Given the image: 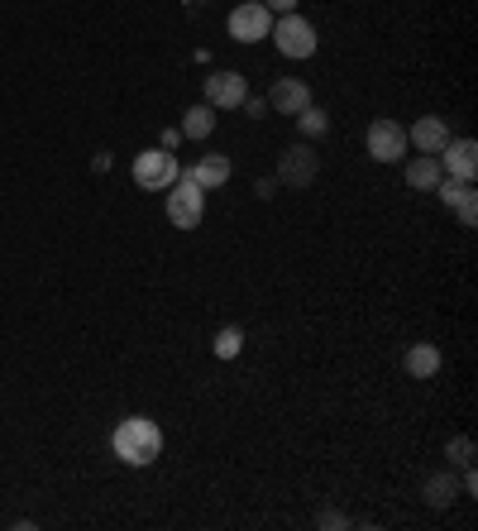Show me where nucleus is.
<instances>
[{
  "label": "nucleus",
  "instance_id": "nucleus-1",
  "mask_svg": "<svg viewBox=\"0 0 478 531\" xmlns=\"http://www.w3.org/2000/svg\"><path fill=\"white\" fill-rule=\"evenodd\" d=\"M110 455L130 469H149L163 455V431L153 417H125L110 431Z\"/></svg>",
  "mask_w": 478,
  "mask_h": 531
},
{
  "label": "nucleus",
  "instance_id": "nucleus-2",
  "mask_svg": "<svg viewBox=\"0 0 478 531\" xmlns=\"http://www.w3.org/2000/svg\"><path fill=\"white\" fill-rule=\"evenodd\" d=\"M134 182L144 187V192H168L177 177H182V163H177V154H168L163 144L158 149H144V154H134Z\"/></svg>",
  "mask_w": 478,
  "mask_h": 531
},
{
  "label": "nucleus",
  "instance_id": "nucleus-3",
  "mask_svg": "<svg viewBox=\"0 0 478 531\" xmlns=\"http://www.w3.org/2000/svg\"><path fill=\"white\" fill-rule=\"evenodd\" d=\"M268 39L278 44V53H283V58H311V53H316V44H321V39H316V24L302 20L297 10H292V15H278V20H273V29H268Z\"/></svg>",
  "mask_w": 478,
  "mask_h": 531
},
{
  "label": "nucleus",
  "instance_id": "nucleus-4",
  "mask_svg": "<svg viewBox=\"0 0 478 531\" xmlns=\"http://www.w3.org/2000/svg\"><path fill=\"white\" fill-rule=\"evenodd\" d=\"M201 216H206V192L192 182V173H182L173 187H168V221H173L177 230H196Z\"/></svg>",
  "mask_w": 478,
  "mask_h": 531
},
{
  "label": "nucleus",
  "instance_id": "nucleus-5",
  "mask_svg": "<svg viewBox=\"0 0 478 531\" xmlns=\"http://www.w3.org/2000/svg\"><path fill=\"white\" fill-rule=\"evenodd\" d=\"M268 29H273V10L263 0H244L230 10V39L235 44H259V39H268Z\"/></svg>",
  "mask_w": 478,
  "mask_h": 531
},
{
  "label": "nucleus",
  "instance_id": "nucleus-6",
  "mask_svg": "<svg viewBox=\"0 0 478 531\" xmlns=\"http://www.w3.org/2000/svg\"><path fill=\"white\" fill-rule=\"evenodd\" d=\"M364 144H369V154L373 163H402L407 158V130L397 125V120H373L369 134H364Z\"/></svg>",
  "mask_w": 478,
  "mask_h": 531
},
{
  "label": "nucleus",
  "instance_id": "nucleus-7",
  "mask_svg": "<svg viewBox=\"0 0 478 531\" xmlns=\"http://www.w3.org/2000/svg\"><path fill=\"white\" fill-rule=\"evenodd\" d=\"M249 96V82L239 77V72H211L206 77V106H216V111H239V101Z\"/></svg>",
  "mask_w": 478,
  "mask_h": 531
},
{
  "label": "nucleus",
  "instance_id": "nucleus-8",
  "mask_svg": "<svg viewBox=\"0 0 478 531\" xmlns=\"http://www.w3.org/2000/svg\"><path fill=\"white\" fill-rule=\"evenodd\" d=\"M316 168H321V163H316V154H311L306 144H292V149L278 158V182L302 192V187H311V182H316Z\"/></svg>",
  "mask_w": 478,
  "mask_h": 531
},
{
  "label": "nucleus",
  "instance_id": "nucleus-9",
  "mask_svg": "<svg viewBox=\"0 0 478 531\" xmlns=\"http://www.w3.org/2000/svg\"><path fill=\"white\" fill-rule=\"evenodd\" d=\"M440 168H445V177H464V182H474L478 144H474V139H450V144L440 149Z\"/></svg>",
  "mask_w": 478,
  "mask_h": 531
},
{
  "label": "nucleus",
  "instance_id": "nucleus-10",
  "mask_svg": "<svg viewBox=\"0 0 478 531\" xmlns=\"http://www.w3.org/2000/svg\"><path fill=\"white\" fill-rule=\"evenodd\" d=\"M268 106H273L278 115H302L306 106H311V87L297 82V77H278L273 91H268Z\"/></svg>",
  "mask_w": 478,
  "mask_h": 531
},
{
  "label": "nucleus",
  "instance_id": "nucleus-11",
  "mask_svg": "<svg viewBox=\"0 0 478 531\" xmlns=\"http://www.w3.org/2000/svg\"><path fill=\"white\" fill-rule=\"evenodd\" d=\"M407 144H416L421 154H440V149L450 144V125H445L440 115H421L412 130H407Z\"/></svg>",
  "mask_w": 478,
  "mask_h": 531
},
{
  "label": "nucleus",
  "instance_id": "nucleus-12",
  "mask_svg": "<svg viewBox=\"0 0 478 531\" xmlns=\"http://www.w3.org/2000/svg\"><path fill=\"white\" fill-rule=\"evenodd\" d=\"M187 173H192V182L201 187V192H220V187L230 182V173H235V163H230L225 154H206L196 168H187Z\"/></svg>",
  "mask_w": 478,
  "mask_h": 531
},
{
  "label": "nucleus",
  "instance_id": "nucleus-13",
  "mask_svg": "<svg viewBox=\"0 0 478 531\" xmlns=\"http://www.w3.org/2000/svg\"><path fill=\"white\" fill-rule=\"evenodd\" d=\"M440 177H445L440 154H416L412 163H407V187H412V192H435V187H440Z\"/></svg>",
  "mask_w": 478,
  "mask_h": 531
},
{
  "label": "nucleus",
  "instance_id": "nucleus-14",
  "mask_svg": "<svg viewBox=\"0 0 478 531\" xmlns=\"http://www.w3.org/2000/svg\"><path fill=\"white\" fill-rule=\"evenodd\" d=\"M402 364H407V374H412V378H435V374H440V350L421 340V345H412V350H407V359H402Z\"/></svg>",
  "mask_w": 478,
  "mask_h": 531
},
{
  "label": "nucleus",
  "instance_id": "nucleus-15",
  "mask_svg": "<svg viewBox=\"0 0 478 531\" xmlns=\"http://www.w3.org/2000/svg\"><path fill=\"white\" fill-rule=\"evenodd\" d=\"M211 130H216V106H192V111H182V134L187 139H211Z\"/></svg>",
  "mask_w": 478,
  "mask_h": 531
},
{
  "label": "nucleus",
  "instance_id": "nucleus-16",
  "mask_svg": "<svg viewBox=\"0 0 478 531\" xmlns=\"http://www.w3.org/2000/svg\"><path fill=\"white\" fill-rule=\"evenodd\" d=\"M435 197H440V206H464L469 197H478L474 192V182H464V177H440V187H435Z\"/></svg>",
  "mask_w": 478,
  "mask_h": 531
},
{
  "label": "nucleus",
  "instance_id": "nucleus-17",
  "mask_svg": "<svg viewBox=\"0 0 478 531\" xmlns=\"http://www.w3.org/2000/svg\"><path fill=\"white\" fill-rule=\"evenodd\" d=\"M297 130L306 134V139H321V134L330 130V120H326V111H321V106H316V101H311V106H306L302 115H297Z\"/></svg>",
  "mask_w": 478,
  "mask_h": 531
},
{
  "label": "nucleus",
  "instance_id": "nucleus-18",
  "mask_svg": "<svg viewBox=\"0 0 478 531\" xmlns=\"http://www.w3.org/2000/svg\"><path fill=\"white\" fill-rule=\"evenodd\" d=\"M211 350H216V359H235V354L244 350V331H239V326L216 331V345H211Z\"/></svg>",
  "mask_w": 478,
  "mask_h": 531
},
{
  "label": "nucleus",
  "instance_id": "nucleus-19",
  "mask_svg": "<svg viewBox=\"0 0 478 531\" xmlns=\"http://www.w3.org/2000/svg\"><path fill=\"white\" fill-rule=\"evenodd\" d=\"M426 503H431V508H450V503H455V484H450L445 474H435L431 484H426Z\"/></svg>",
  "mask_w": 478,
  "mask_h": 531
},
{
  "label": "nucleus",
  "instance_id": "nucleus-20",
  "mask_svg": "<svg viewBox=\"0 0 478 531\" xmlns=\"http://www.w3.org/2000/svg\"><path fill=\"white\" fill-rule=\"evenodd\" d=\"M445 455H450V465H459V469H464V465H474V441H469V436H455Z\"/></svg>",
  "mask_w": 478,
  "mask_h": 531
},
{
  "label": "nucleus",
  "instance_id": "nucleus-21",
  "mask_svg": "<svg viewBox=\"0 0 478 531\" xmlns=\"http://www.w3.org/2000/svg\"><path fill=\"white\" fill-rule=\"evenodd\" d=\"M455 216H459V225H469V230H474V221H478V197H469L464 206H455Z\"/></svg>",
  "mask_w": 478,
  "mask_h": 531
},
{
  "label": "nucleus",
  "instance_id": "nucleus-22",
  "mask_svg": "<svg viewBox=\"0 0 478 531\" xmlns=\"http://www.w3.org/2000/svg\"><path fill=\"white\" fill-rule=\"evenodd\" d=\"M239 111H244V115H254V120H259V115L268 111V101H263V96H244V101H239Z\"/></svg>",
  "mask_w": 478,
  "mask_h": 531
},
{
  "label": "nucleus",
  "instance_id": "nucleus-23",
  "mask_svg": "<svg viewBox=\"0 0 478 531\" xmlns=\"http://www.w3.org/2000/svg\"><path fill=\"white\" fill-rule=\"evenodd\" d=\"M316 522H321V527H349V517H345V512H335V508H326Z\"/></svg>",
  "mask_w": 478,
  "mask_h": 531
},
{
  "label": "nucleus",
  "instance_id": "nucleus-24",
  "mask_svg": "<svg viewBox=\"0 0 478 531\" xmlns=\"http://www.w3.org/2000/svg\"><path fill=\"white\" fill-rule=\"evenodd\" d=\"M263 5H268L273 15H292V10H297V0H263Z\"/></svg>",
  "mask_w": 478,
  "mask_h": 531
}]
</instances>
